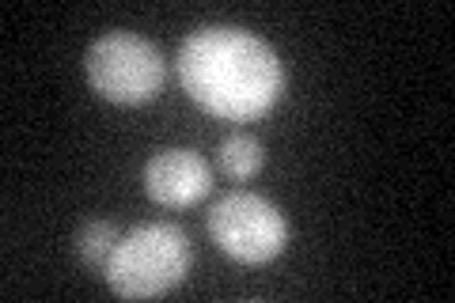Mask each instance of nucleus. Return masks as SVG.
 <instances>
[{"instance_id":"obj_1","label":"nucleus","mask_w":455,"mask_h":303,"mask_svg":"<svg viewBox=\"0 0 455 303\" xmlns=\"http://www.w3.org/2000/svg\"><path fill=\"white\" fill-rule=\"evenodd\" d=\"M179 80L197 107L224 122H259L284 92L281 57L243 27H197L179 50Z\"/></svg>"},{"instance_id":"obj_2","label":"nucleus","mask_w":455,"mask_h":303,"mask_svg":"<svg viewBox=\"0 0 455 303\" xmlns=\"http://www.w3.org/2000/svg\"><path fill=\"white\" fill-rule=\"evenodd\" d=\"M190 273V243L175 224H140L118 239L103 277L122 299H156L179 288Z\"/></svg>"},{"instance_id":"obj_3","label":"nucleus","mask_w":455,"mask_h":303,"mask_svg":"<svg viewBox=\"0 0 455 303\" xmlns=\"http://www.w3.org/2000/svg\"><path fill=\"white\" fill-rule=\"evenodd\" d=\"M84 68H88L92 92L103 95L107 103H122V107L152 103L164 92V76H167L164 53L148 38L130 31H110L95 38L88 57H84Z\"/></svg>"},{"instance_id":"obj_4","label":"nucleus","mask_w":455,"mask_h":303,"mask_svg":"<svg viewBox=\"0 0 455 303\" xmlns=\"http://www.w3.org/2000/svg\"><path fill=\"white\" fill-rule=\"evenodd\" d=\"M209 235L217 251L232 262L266 266L289 247V220L281 216L274 201H266L251 190L224 194L209 212Z\"/></svg>"},{"instance_id":"obj_5","label":"nucleus","mask_w":455,"mask_h":303,"mask_svg":"<svg viewBox=\"0 0 455 303\" xmlns=\"http://www.w3.org/2000/svg\"><path fill=\"white\" fill-rule=\"evenodd\" d=\"M145 190L164 209H190L212 190V167L190 148L156 152L145 163Z\"/></svg>"},{"instance_id":"obj_6","label":"nucleus","mask_w":455,"mask_h":303,"mask_svg":"<svg viewBox=\"0 0 455 303\" xmlns=\"http://www.w3.org/2000/svg\"><path fill=\"white\" fill-rule=\"evenodd\" d=\"M217 167L224 171L228 179L247 182V179H254L266 167V148L254 137L235 133V137H228L220 148H217Z\"/></svg>"},{"instance_id":"obj_7","label":"nucleus","mask_w":455,"mask_h":303,"mask_svg":"<svg viewBox=\"0 0 455 303\" xmlns=\"http://www.w3.org/2000/svg\"><path fill=\"white\" fill-rule=\"evenodd\" d=\"M118 227H114L110 220H92V224H84L80 232H76V254H80V262L88 266L92 273H103L107 262H110V254L114 247H118Z\"/></svg>"}]
</instances>
